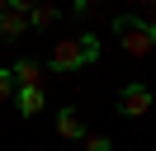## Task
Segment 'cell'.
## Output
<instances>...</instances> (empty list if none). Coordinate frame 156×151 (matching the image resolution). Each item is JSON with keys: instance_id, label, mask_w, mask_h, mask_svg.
<instances>
[{"instance_id": "obj_1", "label": "cell", "mask_w": 156, "mask_h": 151, "mask_svg": "<svg viewBox=\"0 0 156 151\" xmlns=\"http://www.w3.org/2000/svg\"><path fill=\"white\" fill-rule=\"evenodd\" d=\"M99 57V38L95 33H80V38H57V47L48 52V71L66 76V71H80Z\"/></svg>"}, {"instance_id": "obj_2", "label": "cell", "mask_w": 156, "mask_h": 151, "mask_svg": "<svg viewBox=\"0 0 156 151\" xmlns=\"http://www.w3.org/2000/svg\"><path fill=\"white\" fill-rule=\"evenodd\" d=\"M114 38L123 43V52L147 57L156 47V24H147V19H137V14H118L114 19Z\"/></svg>"}, {"instance_id": "obj_3", "label": "cell", "mask_w": 156, "mask_h": 151, "mask_svg": "<svg viewBox=\"0 0 156 151\" xmlns=\"http://www.w3.org/2000/svg\"><path fill=\"white\" fill-rule=\"evenodd\" d=\"M114 104H118L123 118H142V113H151V90H147V85H123Z\"/></svg>"}, {"instance_id": "obj_4", "label": "cell", "mask_w": 156, "mask_h": 151, "mask_svg": "<svg viewBox=\"0 0 156 151\" xmlns=\"http://www.w3.org/2000/svg\"><path fill=\"white\" fill-rule=\"evenodd\" d=\"M43 104H48V94H43V85H19V90H14V109H19L24 118H33V113H43Z\"/></svg>"}, {"instance_id": "obj_5", "label": "cell", "mask_w": 156, "mask_h": 151, "mask_svg": "<svg viewBox=\"0 0 156 151\" xmlns=\"http://www.w3.org/2000/svg\"><path fill=\"white\" fill-rule=\"evenodd\" d=\"M14 85H43V61H33V57H19V61L10 66Z\"/></svg>"}, {"instance_id": "obj_6", "label": "cell", "mask_w": 156, "mask_h": 151, "mask_svg": "<svg viewBox=\"0 0 156 151\" xmlns=\"http://www.w3.org/2000/svg\"><path fill=\"white\" fill-rule=\"evenodd\" d=\"M24 28H29V19L19 14V9L5 5V14H0V43H14V38H24Z\"/></svg>"}, {"instance_id": "obj_7", "label": "cell", "mask_w": 156, "mask_h": 151, "mask_svg": "<svg viewBox=\"0 0 156 151\" xmlns=\"http://www.w3.org/2000/svg\"><path fill=\"white\" fill-rule=\"evenodd\" d=\"M57 137H66V142H80V137H85V123H80L76 109H62L57 113Z\"/></svg>"}, {"instance_id": "obj_8", "label": "cell", "mask_w": 156, "mask_h": 151, "mask_svg": "<svg viewBox=\"0 0 156 151\" xmlns=\"http://www.w3.org/2000/svg\"><path fill=\"white\" fill-rule=\"evenodd\" d=\"M52 24H57V5L38 0V5L29 9V28H52Z\"/></svg>"}, {"instance_id": "obj_9", "label": "cell", "mask_w": 156, "mask_h": 151, "mask_svg": "<svg viewBox=\"0 0 156 151\" xmlns=\"http://www.w3.org/2000/svg\"><path fill=\"white\" fill-rule=\"evenodd\" d=\"M80 146H85V151H114V142L99 137V132H85V137H80Z\"/></svg>"}, {"instance_id": "obj_10", "label": "cell", "mask_w": 156, "mask_h": 151, "mask_svg": "<svg viewBox=\"0 0 156 151\" xmlns=\"http://www.w3.org/2000/svg\"><path fill=\"white\" fill-rule=\"evenodd\" d=\"M14 90H19V85H14L10 66H0V99H14Z\"/></svg>"}, {"instance_id": "obj_11", "label": "cell", "mask_w": 156, "mask_h": 151, "mask_svg": "<svg viewBox=\"0 0 156 151\" xmlns=\"http://www.w3.org/2000/svg\"><path fill=\"white\" fill-rule=\"evenodd\" d=\"M99 0H71V9H76V14H85V9H95Z\"/></svg>"}, {"instance_id": "obj_12", "label": "cell", "mask_w": 156, "mask_h": 151, "mask_svg": "<svg viewBox=\"0 0 156 151\" xmlns=\"http://www.w3.org/2000/svg\"><path fill=\"white\" fill-rule=\"evenodd\" d=\"M0 14H5V0H0Z\"/></svg>"}, {"instance_id": "obj_13", "label": "cell", "mask_w": 156, "mask_h": 151, "mask_svg": "<svg viewBox=\"0 0 156 151\" xmlns=\"http://www.w3.org/2000/svg\"><path fill=\"white\" fill-rule=\"evenodd\" d=\"M48 5H57V0H48Z\"/></svg>"}]
</instances>
